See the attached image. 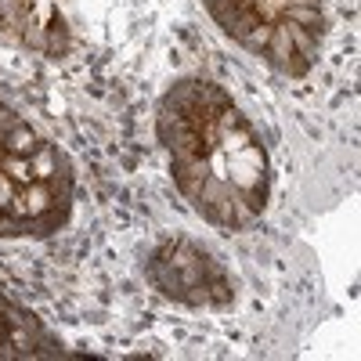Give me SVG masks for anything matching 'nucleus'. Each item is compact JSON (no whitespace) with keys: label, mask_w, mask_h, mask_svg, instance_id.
Returning <instances> with one entry per match:
<instances>
[{"label":"nucleus","mask_w":361,"mask_h":361,"mask_svg":"<svg viewBox=\"0 0 361 361\" xmlns=\"http://www.w3.org/2000/svg\"><path fill=\"white\" fill-rule=\"evenodd\" d=\"M293 4H314V0H293Z\"/></svg>","instance_id":"nucleus-7"},{"label":"nucleus","mask_w":361,"mask_h":361,"mask_svg":"<svg viewBox=\"0 0 361 361\" xmlns=\"http://www.w3.org/2000/svg\"><path fill=\"white\" fill-rule=\"evenodd\" d=\"M246 44H250V47H267V44H271V29H267V25H260Z\"/></svg>","instance_id":"nucleus-4"},{"label":"nucleus","mask_w":361,"mask_h":361,"mask_svg":"<svg viewBox=\"0 0 361 361\" xmlns=\"http://www.w3.org/2000/svg\"><path fill=\"white\" fill-rule=\"evenodd\" d=\"M8 145H11L15 156H29V152H33V134H29V130H15L8 137Z\"/></svg>","instance_id":"nucleus-3"},{"label":"nucleus","mask_w":361,"mask_h":361,"mask_svg":"<svg viewBox=\"0 0 361 361\" xmlns=\"http://www.w3.org/2000/svg\"><path fill=\"white\" fill-rule=\"evenodd\" d=\"M224 145H228V152H238V148H246V145H250V134H228Z\"/></svg>","instance_id":"nucleus-5"},{"label":"nucleus","mask_w":361,"mask_h":361,"mask_svg":"<svg viewBox=\"0 0 361 361\" xmlns=\"http://www.w3.org/2000/svg\"><path fill=\"white\" fill-rule=\"evenodd\" d=\"M260 170H264V156L257 152V148H238V152H231L228 159V173L238 188H257L260 185Z\"/></svg>","instance_id":"nucleus-1"},{"label":"nucleus","mask_w":361,"mask_h":361,"mask_svg":"<svg viewBox=\"0 0 361 361\" xmlns=\"http://www.w3.org/2000/svg\"><path fill=\"white\" fill-rule=\"evenodd\" d=\"M47 202H51V195H47V188H44V185L25 188V195H22V209H25V214H44Z\"/></svg>","instance_id":"nucleus-2"},{"label":"nucleus","mask_w":361,"mask_h":361,"mask_svg":"<svg viewBox=\"0 0 361 361\" xmlns=\"http://www.w3.org/2000/svg\"><path fill=\"white\" fill-rule=\"evenodd\" d=\"M33 173H37V177H47V173H51V156H37V159H33Z\"/></svg>","instance_id":"nucleus-6"}]
</instances>
